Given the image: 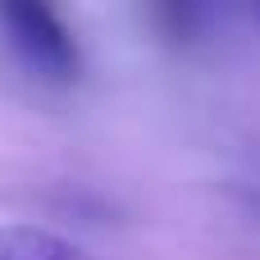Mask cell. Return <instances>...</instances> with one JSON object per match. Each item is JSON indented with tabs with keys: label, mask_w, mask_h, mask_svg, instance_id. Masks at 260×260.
Instances as JSON below:
<instances>
[{
	"label": "cell",
	"mask_w": 260,
	"mask_h": 260,
	"mask_svg": "<svg viewBox=\"0 0 260 260\" xmlns=\"http://www.w3.org/2000/svg\"><path fill=\"white\" fill-rule=\"evenodd\" d=\"M0 37L9 55L46 87H73L82 78V50L69 23L37 0H5L0 5Z\"/></svg>",
	"instance_id": "obj_1"
},
{
	"label": "cell",
	"mask_w": 260,
	"mask_h": 260,
	"mask_svg": "<svg viewBox=\"0 0 260 260\" xmlns=\"http://www.w3.org/2000/svg\"><path fill=\"white\" fill-rule=\"evenodd\" d=\"M0 260H91L78 242L41 224H0Z\"/></svg>",
	"instance_id": "obj_2"
},
{
	"label": "cell",
	"mask_w": 260,
	"mask_h": 260,
	"mask_svg": "<svg viewBox=\"0 0 260 260\" xmlns=\"http://www.w3.org/2000/svg\"><path fill=\"white\" fill-rule=\"evenodd\" d=\"M155 27L169 37V41H197L201 23H206V9H192V5H165V9H151Z\"/></svg>",
	"instance_id": "obj_3"
},
{
	"label": "cell",
	"mask_w": 260,
	"mask_h": 260,
	"mask_svg": "<svg viewBox=\"0 0 260 260\" xmlns=\"http://www.w3.org/2000/svg\"><path fill=\"white\" fill-rule=\"evenodd\" d=\"M256 14H260V9H256Z\"/></svg>",
	"instance_id": "obj_4"
}]
</instances>
